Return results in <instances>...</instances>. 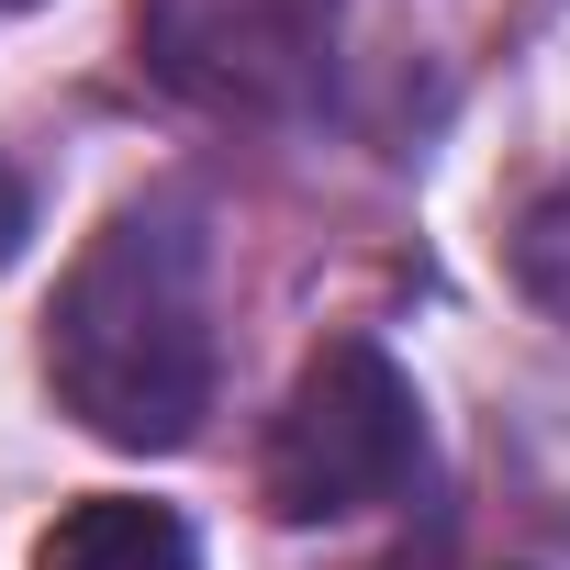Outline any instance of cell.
Listing matches in <instances>:
<instances>
[{"mask_svg":"<svg viewBox=\"0 0 570 570\" xmlns=\"http://www.w3.org/2000/svg\"><path fill=\"white\" fill-rule=\"evenodd\" d=\"M35 570H202V548H190V525H179L168 503L101 492V503L57 514V537L35 548Z\"/></svg>","mask_w":570,"mask_h":570,"instance_id":"277c9868","label":"cell"},{"mask_svg":"<svg viewBox=\"0 0 570 570\" xmlns=\"http://www.w3.org/2000/svg\"><path fill=\"white\" fill-rule=\"evenodd\" d=\"M503 257H514V292H525V303L570 336V168H559V179L514 213V246H503Z\"/></svg>","mask_w":570,"mask_h":570,"instance_id":"5b68a950","label":"cell"},{"mask_svg":"<svg viewBox=\"0 0 570 570\" xmlns=\"http://www.w3.org/2000/svg\"><path fill=\"white\" fill-rule=\"evenodd\" d=\"M46 381L57 403L135 459H168L213 414V279H202V213L179 190L124 202L46 314Z\"/></svg>","mask_w":570,"mask_h":570,"instance_id":"6da1fadb","label":"cell"},{"mask_svg":"<svg viewBox=\"0 0 570 570\" xmlns=\"http://www.w3.org/2000/svg\"><path fill=\"white\" fill-rule=\"evenodd\" d=\"M23 235H35V190H23V168H0V268L23 257Z\"/></svg>","mask_w":570,"mask_h":570,"instance_id":"8992f818","label":"cell"},{"mask_svg":"<svg viewBox=\"0 0 570 570\" xmlns=\"http://www.w3.org/2000/svg\"><path fill=\"white\" fill-rule=\"evenodd\" d=\"M414 470H425V403H414V381L370 336H336V347L303 358V381L279 392V414H268L257 503L279 525H336V514L392 503Z\"/></svg>","mask_w":570,"mask_h":570,"instance_id":"7a4b0ae2","label":"cell"},{"mask_svg":"<svg viewBox=\"0 0 570 570\" xmlns=\"http://www.w3.org/2000/svg\"><path fill=\"white\" fill-rule=\"evenodd\" d=\"M347 0H135V57L168 101L224 124H292L336 79Z\"/></svg>","mask_w":570,"mask_h":570,"instance_id":"3957f363","label":"cell"},{"mask_svg":"<svg viewBox=\"0 0 570 570\" xmlns=\"http://www.w3.org/2000/svg\"><path fill=\"white\" fill-rule=\"evenodd\" d=\"M0 12H35V0H0Z\"/></svg>","mask_w":570,"mask_h":570,"instance_id":"52a82bcc","label":"cell"}]
</instances>
